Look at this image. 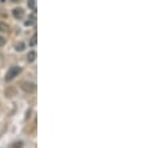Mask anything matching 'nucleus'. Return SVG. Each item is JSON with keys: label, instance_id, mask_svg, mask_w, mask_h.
<instances>
[{"label": "nucleus", "instance_id": "obj_5", "mask_svg": "<svg viewBox=\"0 0 161 148\" xmlns=\"http://www.w3.org/2000/svg\"><path fill=\"white\" fill-rule=\"evenodd\" d=\"M28 5L33 11L36 10V0H28Z\"/></svg>", "mask_w": 161, "mask_h": 148}, {"label": "nucleus", "instance_id": "obj_8", "mask_svg": "<svg viewBox=\"0 0 161 148\" xmlns=\"http://www.w3.org/2000/svg\"><path fill=\"white\" fill-rule=\"evenodd\" d=\"M21 147H23V142H15V143H13L9 148H21Z\"/></svg>", "mask_w": 161, "mask_h": 148}, {"label": "nucleus", "instance_id": "obj_6", "mask_svg": "<svg viewBox=\"0 0 161 148\" xmlns=\"http://www.w3.org/2000/svg\"><path fill=\"white\" fill-rule=\"evenodd\" d=\"M34 23H35V16H34V15H31V16H30V19H29V20H26L25 25H26V26H29V25H33Z\"/></svg>", "mask_w": 161, "mask_h": 148}, {"label": "nucleus", "instance_id": "obj_4", "mask_svg": "<svg viewBox=\"0 0 161 148\" xmlns=\"http://www.w3.org/2000/svg\"><path fill=\"white\" fill-rule=\"evenodd\" d=\"M35 59H36V52H35V51L29 52V55H28V61H29V62H34Z\"/></svg>", "mask_w": 161, "mask_h": 148}, {"label": "nucleus", "instance_id": "obj_1", "mask_svg": "<svg viewBox=\"0 0 161 148\" xmlns=\"http://www.w3.org/2000/svg\"><path fill=\"white\" fill-rule=\"evenodd\" d=\"M20 72H21V67H19V66H13V67H10V69H9V71H8V74H6L5 80H6V81H10V80H13L15 76H18Z\"/></svg>", "mask_w": 161, "mask_h": 148}, {"label": "nucleus", "instance_id": "obj_2", "mask_svg": "<svg viewBox=\"0 0 161 148\" xmlns=\"http://www.w3.org/2000/svg\"><path fill=\"white\" fill-rule=\"evenodd\" d=\"M21 88H23L25 92H28V93H33V92H35L36 86H35V83H33V82H23V83H21Z\"/></svg>", "mask_w": 161, "mask_h": 148}, {"label": "nucleus", "instance_id": "obj_9", "mask_svg": "<svg viewBox=\"0 0 161 148\" xmlns=\"http://www.w3.org/2000/svg\"><path fill=\"white\" fill-rule=\"evenodd\" d=\"M15 49H16V51H23V50L25 49V45H24L23 42H20V44H18V45H16V47H15Z\"/></svg>", "mask_w": 161, "mask_h": 148}, {"label": "nucleus", "instance_id": "obj_3", "mask_svg": "<svg viewBox=\"0 0 161 148\" xmlns=\"http://www.w3.org/2000/svg\"><path fill=\"white\" fill-rule=\"evenodd\" d=\"M13 14H14V16H15L16 19H21V18L24 16V10H23L21 8H16V9L13 10Z\"/></svg>", "mask_w": 161, "mask_h": 148}, {"label": "nucleus", "instance_id": "obj_11", "mask_svg": "<svg viewBox=\"0 0 161 148\" xmlns=\"http://www.w3.org/2000/svg\"><path fill=\"white\" fill-rule=\"evenodd\" d=\"M5 45V39L0 36V46H4Z\"/></svg>", "mask_w": 161, "mask_h": 148}, {"label": "nucleus", "instance_id": "obj_10", "mask_svg": "<svg viewBox=\"0 0 161 148\" xmlns=\"http://www.w3.org/2000/svg\"><path fill=\"white\" fill-rule=\"evenodd\" d=\"M30 46H36V35H34V36L31 37V40H30Z\"/></svg>", "mask_w": 161, "mask_h": 148}, {"label": "nucleus", "instance_id": "obj_7", "mask_svg": "<svg viewBox=\"0 0 161 148\" xmlns=\"http://www.w3.org/2000/svg\"><path fill=\"white\" fill-rule=\"evenodd\" d=\"M0 31H9V26L6 25V24H4V23H0Z\"/></svg>", "mask_w": 161, "mask_h": 148}]
</instances>
